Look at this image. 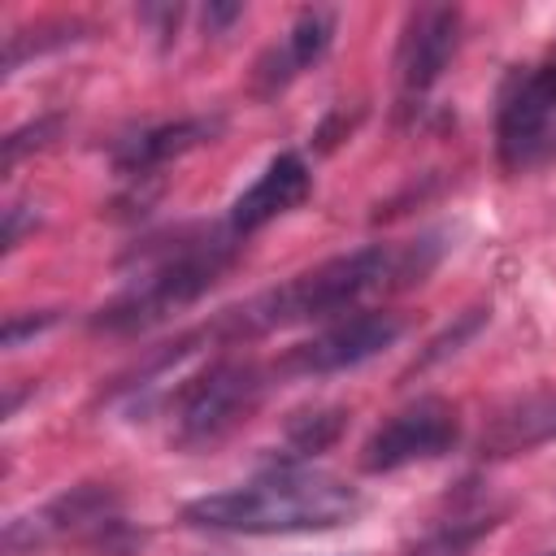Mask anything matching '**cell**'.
Listing matches in <instances>:
<instances>
[{"label": "cell", "instance_id": "2e32d148", "mask_svg": "<svg viewBox=\"0 0 556 556\" xmlns=\"http://www.w3.org/2000/svg\"><path fill=\"white\" fill-rule=\"evenodd\" d=\"M243 9L239 4H208V13H204V22H208V30H222L226 22H235Z\"/></svg>", "mask_w": 556, "mask_h": 556}, {"label": "cell", "instance_id": "ba28073f", "mask_svg": "<svg viewBox=\"0 0 556 556\" xmlns=\"http://www.w3.org/2000/svg\"><path fill=\"white\" fill-rule=\"evenodd\" d=\"M400 334H404V321L395 313L361 308L352 317H334L321 334H313L300 348H291L282 356V369L287 374H304V378L343 374V369H356V365L374 361L378 352H387Z\"/></svg>", "mask_w": 556, "mask_h": 556}, {"label": "cell", "instance_id": "7a4b0ae2", "mask_svg": "<svg viewBox=\"0 0 556 556\" xmlns=\"http://www.w3.org/2000/svg\"><path fill=\"white\" fill-rule=\"evenodd\" d=\"M365 508L361 491L308 465H278L235 491L191 500L182 521L217 534H313L352 521Z\"/></svg>", "mask_w": 556, "mask_h": 556}, {"label": "cell", "instance_id": "5b68a950", "mask_svg": "<svg viewBox=\"0 0 556 556\" xmlns=\"http://www.w3.org/2000/svg\"><path fill=\"white\" fill-rule=\"evenodd\" d=\"M265 391V374L252 361L217 356L195 378H187L174 395V439L182 447H200L222 439L235 421H243Z\"/></svg>", "mask_w": 556, "mask_h": 556}, {"label": "cell", "instance_id": "8fae6325", "mask_svg": "<svg viewBox=\"0 0 556 556\" xmlns=\"http://www.w3.org/2000/svg\"><path fill=\"white\" fill-rule=\"evenodd\" d=\"M222 130L217 117H178V122H161V126H143L126 139H117L113 148V165L126 178H148L152 169H161L165 161L200 148L204 139H213Z\"/></svg>", "mask_w": 556, "mask_h": 556}, {"label": "cell", "instance_id": "30bf717a", "mask_svg": "<svg viewBox=\"0 0 556 556\" xmlns=\"http://www.w3.org/2000/svg\"><path fill=\"white\" fill-rule=\"evenodd\" d=\"M308 187H313V174H308L304 156L278 152V156L256 174V182H252L243 195H235L226 226H230L239 239H248L252 230H261V226L274 222L278 213L295 208V204L308 195Z\"/></svg>", "mask_w": 556, "mask_h": 556}, {"label": "cell", "instance_id": "9a60e30c", "mask_svg": "<svg viewBox=\"0 0 556 556\" xmlns=\"http://www.w3.org/2000/svg\"><path fill=\"white\" fill-rule=\"evenodd\" d=\"M56 321V313H35V317H22V313H9L4 317V348H22L26 334H39Z\"/></svg>", "mask_w": 556, "mask_h": 556}, {"label": "cell", "instance_id": "4fadbf2b", "mask_svg": "<svg viewBox=\"0 0 556 556\" xmlns=\"http://www.w3.org/2000/svg\"><path fill=\"white\" fill-rule=\"evenodd\" d=\"M343 421H348L343 408H308V413H295L291 426H287V460L282 465H304L308 456L326 452L343 434Z\"/></svg>", "mask_w": 556, "mask_h": 556}, {"label": "cell", "instance_id": "3957f363", "mask_svg": "<svg viewBox=\"0 0 556 556\" xmlns=\"http://www.w3.org/2000/svg\"><path fill=\"white\" fill-rule=\"evenodd\" d=\"M235 243L239 235L230 226H191V230H174L156 248H143L139 274L117 300H109L91 317V326L104 334H135L195 304L235 261Z\"/></svg>", "mask_w": 556, "mask_h": 556}, {"label": "cell", "instance_id": "e0dca14e", "mask_svg": "<svg viewBox=\"0 0 556 556\" xmlns=\"http://www.w3.org/2000/svg\"><path fill=\"white\" fill-rule=\"evenodd\" d=\"M452 552H456V539H452V543H443V547H439L434 556H452Z\"/></svg>", "mask_w": 556, "mask_h": 556}, {"label": "cell", "instance_id": "277c9868", "mask_svg": "<svg viewBox=\"0 0 556 556\" xmlns=\"http://www.w3.org/2000/svg\"><path fill=\"white\" fill-rule=\"evenodd\" d=\"M56 539H83L91 552H104V556H126V552L135 547V534H130V526L122 521L117 495H113L109 486H100V482L70 486V491H61L56 500H48L39 513L17 517V521H9V530H4L9 556L35 552V547L56 543Z\"/></svg>", "mask_w": 556, "mask_h": 556}, {"label": "cell", "instance_id": "7c38bea8", "mask_svg": "<svg viewBox=\"0 0 556 556\" xmlns=\"http://www.w3.org/2000/svg\"><path fill=\"white\" fill-rule=\"evenodd\" d=\"M330 39H334V13H330V9H304V13L291 22L287 39L261 56V65H256L261 96L282 91V87H287V83H291L300 70L317 65V61L326 56Z\"/></svg>", "mask_w": 556, "mask_h": 556}, {"label": "cell", "instance_id": "6da1fadb", "mask_svg": "<svg viewBox=\"0 0 556 556\" xmlns=\"http://www.w3.org/2000/svg\"><path fill=\"white\" fill-rule=\"evenodd\" d=\"M421 252H426V243H408V248L369 243V248L343 252L334 261H321L317 269L287 278L282 287L252 295L239 308H226L204 334L235 343V339H252V334H265L278 326H295V321L348 317V308H356L369 291L387 287L391 278H400V282L421 278L434 265V256H421Z\"/></svg>", "mask_w": 556, "mask_h": 556}, {"label": "cell", "instance_id": "8992f818", "mask_svg": "<svg viewBox=\"0 0 556 556\" xmlns=\"http://www.w3.org/2000/svg\"><path fill=\"white\" fill-rule=\"evenodd\" d=\"M552 117H556V48L530 65L517 70L504 83L500 96V117H495V139H500V161L508 169H526L543 156H552Z\"/></svg>", "mask_w": 556, "mask_h": 556}, {"label": "cell", "instance_id": "9c48e42d", "mask_svg": "<svg viewBox=\"0 0 556 556\" xmlns=\"http://www.w3.org/2000/svg\"><path fill=\"white\" fill-rule=\"evenodd\" d=\"M456 43H460V9L421 4V9L408 13L400 48H395V74H400V87H404L408 100L426 96L443 78Z\"/></svg>", "mask_w": 556, "mask_h": 556}, {"label": "cell", "instance_id": "ac0fdd59", "mask_svg": "<svg viewBox=\"0 0 556 556\" xmlns=\"http://www.w3.org/2000/svg\"><path fill=\"white\" fill-rule=\"evenodd\" d=\"M543 556H556V552H543Z\"/></svg>", "mask_w": 556, "mask_h": 556}, {"label": "cell", "instance_id": "52a82bcc", "mask_svg": "<svg viewBox=\"0 0 556 556\" xmlns=\"http://www.w3.org/2000/svg\"><path fill=\"white\" fill-rule=\"evenodd\" d=\"M460 439V417L447 400L439 395H421L413 404H404L400 413H391L361 447V469L365 473H391L417 460H434L443 452H452Z\"/></svg>", "mask_w": 556, "mask_h": 556}, {"label": "cell", "instance_id": "5bb4252c", "mask_svg": "<svg viewBox=\"0 0 556 556\" xmlns=\"http://www.w3.org/2000/svg\"><path fill=\"white\" fill-rule=\"evenodd\" d=\"M52 126H56V122H48V117H43V122H35V126H22V130H13V135L4 139V169H13V165H17V156H22L30 143L39 148V143L52 135Z\"/></svg>", "mask_w": 556, "mask_h": 556}]
</instances>
